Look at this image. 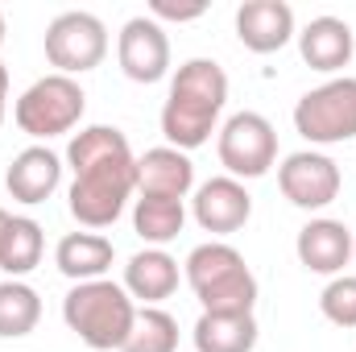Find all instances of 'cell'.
Here are the masks:
<instances>
[{"mask_svg":"<svg viewBox=\"0 0 356 352\" xmlns=\"http://www.w3.org/2000/svg\"><path fill=\"white\" fill-rule=\"evenodd\" d=\"M71 166V191H67V207L71 216L88 228H112L124 211V203L137 195V154L129 145V137L112 125H88L71 137L67 158Z\"/></svg>","mask_w":356,"mask_h":352,"instance_id":"1","label":"cell"},{"mask_svg":"<svg viewBox=\"0 0 356 352\" xmlns=\"http://www.w3.org/2000/svg\"><path fill=\"white\" fill-rule=\"evenodd\" d=\"M228 104V75L216 58H186L170 79L162 104V137L182 154L199 150L220 133V112Z\"/></svg>","mask_w":356,"mask_h":352,"instance_id":"2","label":"cell"},{"mask_svg":"<svg viewBox=\"0 0 356 352\" xmlns=\"http://www.w3.org/2000/svg\"><path fill=\"white\" fill-rule=\"evenodd\" d=\"M182 278L195 290L199 307L216 315H253L257 294H261L257 273L249 269L245 253L232 249L228 241L195 245L182 262Z\"/></svg>","mask_w":356,"mask_h":352,"instance_id":"3","label":"cell"},{"mask_svg":"<svg viewBox=\"0 0 356 352\" xmlns=\"http://www.w3.org/2000/svg\"><path fill=\"white\" fill-rule=\"evenodd\" d=\"M63 319L67 328L95 352H120L133 319H137V303L129 298V290L112 278L99 282H79L67 290L63 298Z\"/></svg>","mask_w":356,"mask_h":352,"instance_id":"4","label":"cell"},{"mask_svg":"<svg viewBox=\"0 0 356 352\" xmlns=\"http://www.w3.org/2000/svg\"><path fill=\"white\" fill-rule=\"evenodd\" d=\"M88 112V95L79 88V79L71 75H42L38 83L17 95L13 104V120L25 137H33L38 145L50 141V137H63V133H75L79 120Z\"/></svg>","mask_w":356,"mask_h":352,"instance_id":"5","label":"cell"},{"mask_svg":"<svg viewBox=\"0 0 356 352\" xmlns=\"http://www.w3.org/2000/svg\"><path fill=\"white\" fill-rule=\"evenodd\" d=\"M294 129L311 145H344L356 141V79L336 75L294 104Z\"/></svg>","mask_w":356,"mask_h":352,"instance_id":"6","label":"cell"},{"mask_svg":"<svg viewBox=\"0 0 356 352\" xmlns=\"http://www.w3.org/2000/svg\"><path fill=\"white\" fill-rule=\"evenodd\" d=\"M216 154L228 178H266L277 166V129L261 112H232L216 133Z\"/></svg>","mask_w":356,"mask_h":352,"instance_id":"7","label":"cell"},{"mask_svg":"<svg viewBox=\"0 0 356 352\" xmlns=\"http://www.w3.org/2000/svg\"><path fill=\"white\" fill-rule=\"evenodd\" d=\"M108 54V25L88 13V8H71L58 13L46 25V58L54 67V75H88L104 63Z\"/></svg>","mask_w":356,"mask_h":352,"instance_id":"8","label":"cell"},{"mask_svg":"<svg viewBox=\"0 0 356 352\" xmlns=\"http://www.w3.org/2000/svg\"><path fill=\"white\" fill-rule=\"evenodd\" d=\"M277 186H282V195H286L294 207H302V211H323L327 203L340 199L344 178H340V166H336L327 154H319V150H298V154H286V158H282V166H277Z\"/></svg>","mask_w":356,"mask_h":352,"instance_id":"9","label":"cell"},{"mask_svg":"<svg viewBox=\"0 0 356 352\" xmlns=\"http://www.w3.org/2000/svg\"><path fill=\"white\" fill-rule=\"evenodd\" d=\"M116 63L133 83H158L170 75V38L154 17H129L116 38Z\"/></svg>","mask_w":356,"mask_h":352,"instance_id":"10","label":"cell"},{"mask_svg":"<svg viewBox=\"0 0 356 352\" xmlns=\"http://www.w3.org/2000/svg\"><path fill=\"white\" fill-rule=\"evenodd\" d=\"M191 216L203 232L211 237H232L249 224L253 216V195L245 191L241 178H228V175H216L207 182L195 186V199H191Z\"/></svg>","mask_w":356,"mask_h":352,"instance_id":"11","label":"cell"},{"mask_svg":"<svg viewBox=\"0 0 356 352\" xmlns=\"http://www.w3.org/2000/svg\"><path fill=\"white\" fill-rule=\"evenodd\" d=\"M294 253H298L302 269L323 273V278H340L344 265L353 262V253H356V237L344 228V220L315 216V220H307V224L298 228Z\"/></svg>","mask_w":356,"mask_h":352,"instance_id":"12","label":"cell"},{"mask_svg":"<svg viewBox=\"0 0 356 352\" xmlns=\"http://www.w3.org/2000/svg\"><path fill=\"white\" fill-rule=\"evenodd\" d=\"M298 54H302V63H307L311 71H319V75L344 71L356 54L353 25H348L344 17H332V13L311 17V21L298 29Z\"/></svg>","mask_w":356,"mask_h":352,"instance_id":"13","label":"cell"},{"mask_svg":"<svg viewBox=\"0 0 356 352\" xmlns=\"http://www.w3.org/2000/svg\"><path fill=\"white\" fill-rule=\"evenodd\" d=\"M236 38L253 54H277L298 38L294 8L286 0H245L236 8Z\"/></svg>","mask_w":356,"mask_h":352,"instance_id":"14","label":"cell"},{"mask_svg":"<svg viewBox=\"0 0 356 352\" xmlns=\"http://www.w3.org/2000/svg\"><path fill=\"white\" fill-rule=\"evenodd\" d=\"M63 170H67V162H63L50 145H29V150H21V154L8 162V170H4V191H8L17 203L38 207V203H46V199L63 186Z\"/></svg>","mask_w":356,"mask_h":352,"instance_id":"15","label":"cell"},{"mask_svg":"<svg viewBox=\"0 0 356 352\" xmlns=\"http://www.w3.org/2000/svg\"><path fill=\"white\" fill-rule=\"evenodd\" d=\"M195 191V162L175 145H154L137 158V195L186 199Z\"/></svg>","mask_w":356,"mask_h":352,"instance_id":"16","label":"cell"},{"mask_svg":"<svg viewBox=\"0 0 356 352\" xmlns=\"http://www.w3.org/2000/svg\"><path fill=\"white\" fill-rule=\"evenodd\" d=\"M178 278H182V269H178V262L166 253V249H141V253L129 257V265H124V282H120V286L129 290L133 303L162 307V303L178 290Z\"/></svg>","mask_w":356,"mask_h":352,"instance_id":"17","label":"cell"},{"mask_svg":"<svg viewBox=\"0 0 356 352\" xmlns=\"http://www.w3.org/2000/svg\"><path fill=\"white\" fill-rule=\"evenodd\" d=\"M116 262V249L108 237L99 232H67L58 245H54V265L63 278H71L75 286L79 282H99L108 278V269Z\"/></svg>","mask_w":356,"mask_h":352,"instance_id":"18","label":"cell"},{"mask_svg":"<svg viewBox=\"0 0 356 352\" xmlns=\"http://www.w3.org/2000/svg\"><path fill=\"white\" fill-rule=\"evenodd\" d=\"M257 319L253 315H216L203 311L191 328L195 352H253L257 349Z\"/></svg>","mask_w":356,"mask_h":352,"instance_id":"19","label":"cell"},{"mask_svg":"<svg viewBox=\"0 0 356 352\" xmlns=\"http://www.w3.org/2000/svg\"><path fill=\"white\" fill-rule=\"evenodd\" d=\"M186 224V203L182 199H162V195H137L133 199V232L145 241V249H166L178 241Z\"/></svg>","mask_w":356,"mask_h":352,"instance_id":"20","label":"cell"},{"mask_svg":"<svg viewBox=\"0 0 356 352\" xmlns=\"http://www.w3.org/2000/svg\"><path fill=\"white\" fill-rule=\"evenodd\" d=\"M46 253V237H42V224L29 220V216H13L4 237H0V269L8 278H25L42 265Z\"/></svg>","mask_w":356,"mask_h":352,"instance_id":"21","label":"cell"},{"mask_svg":"<svg viewBox=\"0 0 356 352\" xmlns=\"http://www.w3.org/2000/svg\"><path fill=\"white\" fill-rule=\"evenodd\" d=\"M38 323H42V294L21 278L0 282V340H21Z\"/></svg>","mask_w":356,"mask_h":352,"instance_id":"22","label":"cell"},{"mask_svg":"<svg viewBox=\"0 0 356 352\" xmlns=\"http://www.w3.org/2000/svg\"><path fill=\"white\" fill-rule=\"evenodd\" d=\"M120 352H178V319L162 307H141Z\"/></svg>","mask_w":356,"mask_h":352,"instance_id":"23","label":"cell"},{"mask_svg":"<svg viewBox=\"0 0 356 352\" xmlns=\"http://www.w3.org/2000/svg\"><path fill=\"white\" fill-rule=\"evenodd\" d=\"M319 311L336 328H356V273H340V278H332L323 286Z\"/></svg>","mask_w":356,"mask_h":352,"instance_id":"24","label":"cell"},{"mask_svg":"<svg viewBox=\"0 0 356 352\" xmlns=\"http://www.w3.org/2000/svg\"><path fill=\"white\" fill-rule=\"evenodd\" d=\"M203 13H207V4H203V0H191V4H175V0H154V4H149V17H154L158 25H162V21H178V25H182V21H199Z\"/></svg>","mask_w":356,"mask_h":352,"instance_id":"25","label":"cell"},{"mask_svg":"<svg viewBox=\"0 0 356 352\" xmlns=\"http://www.w3.org/2000/svg\"><path fill=\"white\" fill-rule=\"evenodd\" d=\"M4 108H8V67L0 63V120H4Z\"/></svg>","mask_w":356,"mask_h":352,"instance_id":"26","label":"cell"},{"mask_svg":"<svg viewBox=\"0 0 356 352\" xmlns=\"http://www.w3.org/2000/svg\"><path fill=\"white\" fill-rule=\"evenodd\" d=\"M8 220H13V216H8V211L0 207V237H4V228H8Z\"/></svg>","mask_w":356,"mask_h":352,"instance_id":"27","label":"cell"},{"mask_svg":"<svg viewBox=\"0 0 356 352\" xmlns=\"http://www.w3.org/2000/svg\"><path fill=\"white\" fill-rule=\"evenodd\" d=\"M0 46H4V13H0Z\"/></svg>","mask_w":356,"mask_h":352,"instance_id":"28","label":"cell"},{"mask_svg":"<svg viewBox=\"0 0 356 352\" xmlns=\"http://www.w3.org/2000/svg\"><path fill=\"white\" fill-rule=\"evenodd\" d=\"M353 257H356V253H353Z\"/></svg>","mask_w":356,"mask_h":352,"instance_id":"29","label":"cell"}]
</instances>
